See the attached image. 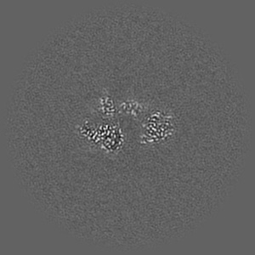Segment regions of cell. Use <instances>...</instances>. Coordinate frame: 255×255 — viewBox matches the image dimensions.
<instances>
[{
	"label": "cell",
	"mask_w": 255,
	"mask_h": 255,
	"mask_svg": "<svg viewBox=\"0 0 255 255\" xmlns=\"http://www.w3.org/2000/svg\"><path fill=\"white\" fill-rule=\"evenodd\" d=\"M89 130L81 128L80 134L87 138L88 142L98 145L100 149H104L108 152L115 151L121 147L123 133L115 126H87Z\"/></svg>",
	"instance_id": "cell-1"
},
{
	"label": "cell",
	"mask_w": 255,
	"mask_h": 255,
	"mask_svg": "<svg viewBox=\"0 0 255 255\" xmlns=\"http://www.w3.org/2000/svg\"><path fill=\"white\" fill-rule=\"evenodd\" d=\"M171 116L168 113H151L143 125V141L148 143H160L171 135L174 129Z\"/></svg>",
	"instance_id": "cell-2"
},
{
	"label": "cell",
	"mask_w": 255,
	"mask_h": 255,
	"mask_svg": "<svg viewBox=\"0 0 255 255\" xmlns=\"http://www.w3.org/2000/svg\"><path fill=\"white\" fill-rule=\"evenodd\" d=\"M145 105L137 100H126L119 106L120 112L133 118L140 116L145 112Z\"/></svg>",
	"instance_id": "cell-3"
},
{
	"label": "cell",
	"mask_w": 255,
	"mask_h": 255,
	"mask_svg": "<svg viewBox=\"0 0 255 255\" xmlns=\"http://www.w3.org/2000/svg\"><path fill=\"white\" fill-rule=\"evenodd\" d=\"M96 108L100 115L106 119H111L115 115V105L113 99L110 96L104 95L102 96L97 101Z\"/></svg>",
	"instance_id": "cell-4"
}]
</instances>
